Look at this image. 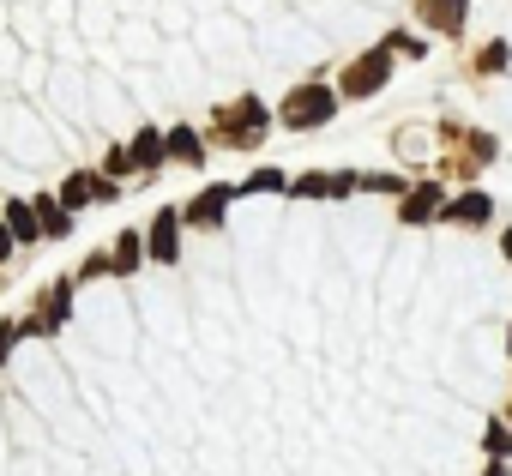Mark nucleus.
<instances>
[{
    "label": "nucleus",
    "mask_w": 512,
    "mask_h": 476,
    "mask_svg": "<svg viewBox=\"0 0 512 476\" xmlns=\"http://www.w3.org/2000/svg\"><path fill=\"white\" fill-rule=\"evenodd\" d=\"M229 199H235V187H205V193L193 199V211H187V217H193V223H217Z\"/></svg>",
    "instance_id": "6"
},
{
    "label": "nucleus",
    "mask_w": 512,
    "mask_h": 476,
    "mask_svg": "<svg viewBox=\"0 0 512 476\" xmlns=\"http://www.w3.org/2000/svg\"><path fill=\"white\" fill-rule=\"evenodd\" d=\"M272 187H284V175H278V169H260V175H247V193H272Z\"/></svg>",
    "instance_id": "14"
},
{
    "label": "nucleus",
    "mask_w": 512,
    "mask_h": 476,
    "mask_svg": "<svg viewBox=\"0 0 512 476\" xmlns=\"http://www.w3.org/2000/svg\"><path fill=\"white\" fill-rule=\"evenodd\" d=\"M127 151H133V163H139V169H151V163H163V151H169V139H163L157 127H145V133H139V139H133Z\"/></svg>",
    "instance_id": "7"
},
{
    "label": "nucleus",
    "mask_w": 512,
    "mask_h": 476,
    "mask_svg": "<svg viewBox=\"0 0 512 476\" xmlns=\"http://www.w3.org/2000/svg\"><path fill=\"white\" fill-rule=\"evenodd\" d=\"M169 151H175L181 163H205V151H199V139H193L187 127H169Z\"/></svg>",
    "instance_id": "11"
},
{
    "label": "nucleus",
    "mask_w": 512,
    "mask_h": 476,
    "mask_svg": "<svg viewBox=\"0 0 512 476\" xmlns=\"http://www.w3.org/2000/svg\"><path fill=\"white\" fill-rule=\"evenodd\" d=\"M488 452H494V458H506V452H512V434H506V428H500V422H494V428H488Z\"/></svg>",
    "instance_id": "15"
},
{
    "label": "nucleus",
    "mask_w": 512,
    "mask_h": 476,
    "mask_svg": "<svg viewBox=\"0 0 512 476\" xmlns=\"http://www.w3.org/2000/svg\"><path fill=\"white\" fill-rule=\"evenodd\" d=\"M109 169H115V175H127V169H139V163H133V151H121V145H115V151H109Z\"/></svg>",
    "instance_id": "16"
},
{
    "label": "nucleus",
    "mask_w": 512,
    "mask_h": 476,
    "mask_svg": "<svg viewBox=\"0 0 512 476\" xmlns=\"http://www.w3.org/2000/svg\"><path fill=\"white\" fill-rule=\"evenodd\" d=\"M7 229L19 235V242H37V235H43V217H37V199L25 205V199H13L7 205Z\"/></svg>",
    "instance_id": "4"
},
{
    "label": "nucleus",
    "mask_w": 512,
    "mask_h": 476,
    "mask_svg": "<svg viewBox=\"0 0 512 476\" xmlns=\"http://www.w3.org/2000/svg\"><path fill=\"white\" fill-rule=\"evenodd\" d=\"M145 248H151V260H175V248H181V217L175 211H157V223H151V235H145Z\"/></svg>",
    "instance_id": "3"
},
{
    "label": "nucleus",
    "mask_w": 512,
    "mask_h": 476,
    "mask_svg": "<svg viewBox=\"0 0 512 476\" xmlns=\"http://www.w3.org/2000/svg\"><path fill=\"white\" fill-rule=\"evenodd\" d=\"M139 260H145V235H133V229H127V235H121V242L109 248V266H115V272H133Z\"/></svg>",
    "instance_id": "8"
},
{
    "label": "nucleus",
    "mask_w": 512,
    "mask_h": 476,
    "mask_svg": "<svg viewBox=\"0 0 512 476\" xmlns=\"http://www.w3.org/2000/svg\"><path fill=\"white\" fill-rule=\"evenodd\" d=\"M332 91L326 85H302L290 103H284V127H320V121H332Z\"/></svg>",
    "instance_id": "1"
},
{
    "label": "nucleus",
    "mask_w": 512,
    "mask_h": 476,
    "mask_svg": "<svg viewBox=\"0 0 512 476\" xmlns=\"http://www.w3.org/2000/svg\"><path fill=\"white\" fill-rule=\"evenodd\" d=\"M386 79H392V49H374V55L350 61V73H344V91H350V97H374Z\"/></svg>",
    "instance_id": "2"
},
{
    "label": "nucleus",
    "mask_w": 512,
    "mask_h": 476,
    "mask_svg": "<svg viewBox=\"0 0 512 476\" xmlns=\"http://www.w3.org/2000/svg\"><path fill=\"white\" fill-rule=\"evenodd\" d=\"M446 217H452V223H482V217H488V199H482V193H464V199L446 205Z\"/></svg>",
    "instance_id": "10"
},
{
    "label": "nucleus",
    "mask_w": 512,
    "mask_h": 476,
    "mask_svg": "<svg viewBox=\"0 0 512 476\" xmlns=\"http://www.w3.org/2000/svg\"><path fill=\"white\" fill-rule=\"evenodd\" d=\"M13 242H19V235H13L7 223H0V260H13Z\"/></svg>",
    "instance_id": "17"
},
{
    "label": "nucleus",
    "mask_w": 512,
    "mask_h": 476,
    "mask_svg": "<svg viewBox=\"0 0 512 476\" xmlns=\"http://www.w3.org/2000/svg\"><path fill=\"white\" fill-rule=\"evenodd\" d=\"M440 211V187H416L410 199H404V223H422V217H434Z\"/></svg>",
    "instance_id": "9"
},
{
    "label": "nucleus",
    "mask_w": 512,
    "mask_h": 476,
    "mask_svg": "<svg viewBox=\"0 0 512 476\" xmlns=\"http://www.w3.org/2000/svg\"><path fill=\"white\" fill-rule=\"evenodd\" d=\"M37 205H43V211H37V217H43V235H67V205H61V199H37Z\"/></svg>",
    "instance_id": "12"
},
{
    "label": "nucleus",
    "mask_w": 512,
    "mask_h": 476,
    "mask_svg": "<svg viewBox=\"0 0 512 476\" xmlns=\"http://www.w3.org/2000/svg\"><path fill=\"white\" fill-rule=\"evenodd\" d=\"M13 338H19V326H0V362H7V350H13Z\"/></svg>",
    "instance_id": "18"
},
{
    "label": "nucleus",
    "mask_w": 512,
    "mask_h": 476,
    "mask_svg": "<svg viewBox=\"0 0 512 476\" xmlns=\"http://www.w3.org/2000/svg\"><path fill=\"white\" fill-rule=\"evenodd\" d=\"M91 193H97V181H91V175H73V181H67V187H61V205H67V211H73V205H85V199H91Z\"/></svg>",
    "instance_id": "13"
},
{
    "label": "nucleus",
    "mask_w": 512,
    "mask_h": 476,
    "mask_svg": "<svg viewBox=\"0 0 512 476\" xmlns=\"http://www.w3.org/2000/svg\"><path fill=\"white\" fill-rule=\"evenodd\" d=\"M506 260H512V229H506Z\"/></svg>",
    "instance_id": "19"
},
{
    "label": "nucleus",
    "mask_w": 512,
    "mask_h": 476,
    "mask_svg": "<svg viewBox=\"0 0 512 476\" xmlns=\"http://www.w3.org/2000/svg\"><path fill=\"white\" fill-rule=\"evenodd\" d=\"M434 31H464V0H422Z\"/></svg>",
    "instance_id": "5"
}]
</instances>
